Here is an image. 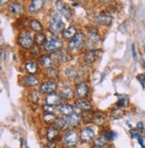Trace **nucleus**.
Wrapping results in <instances>:
<instances>
[{"label": "nucleus", "mask_w": 145, "mask_h": 148, "mask_svg": "<svg viewBox=\"0 0 145 148\" xmlns=\"http://www.w3.org/2000/svg\"><path fill=\"white\" fill-rule=\"evenodd\" d=\"M65 30V23L61 20V15L57 11H51L49 13L48 31L55 36H57Z\"/></svg>", "instance_id": "nucleus-1"}, {"label": "nucleus", "mask_w": 145, "mask_h": 148, "mask_svg": "<svg viewBox=\"0 0 145 148\" xmlns=\"http://www.w3.org/2000/svg\"><path fill=\"white\" fill-rule=\"evenodd\" d=\"M86 45V33L82 30H78L76 36L67 42L68 50L74 53L80 51Z\"/></svg>", "instance_id": "nucleus-2"}, {"label": "nucleus", "mask_w": 145, "mask_h": 148, "mask_svg": "<svg viewBox=\"0 0 145 148\" xmlns=\"http://www.w3.org/2000/svg\"><path fill=\"white\" fill-rule=\"evenodd\" d=\"M62 144L68 148L77 147V145L80 142L79 133L76 129H67L61 137Z\"/></svg>", "instance_id": "nucleus-3"}, {"label": "nucleus", "mask_w": 145, "mask_h": 148, "mask_svg": "<svg viewBox=\"0 0 145 148\" xmlns=\"http://www.w3.org/2000/svg\"><path fill=\"white\" fill-rule=\"evenodd\" d=\"M86 45H89V49L95 48L101 42V36L99 33L98 28L95 26H87L86 28Z\"/></svg>", "instance_id": "nucleus-4"}, {"label": "nucleus", "mask_w": 145, "mask_h": 148, "mask_svg": "<svg viewBox=\"0 0 145 148\" xmlns=\"http://www.w3.org/2000/svg\"><path fill=\"white\" fill-rule=\"evenodd\" d=\"M17 44L21 48L24 50H30L35 45L32 31L28 29L21 31L17 37Z\"/></svg>", "instance_id": "nucleus-5"}, {"label": "nucleus", "mask_w": 145, "mask_h": 148, "mask_svg": "<svg viewBox=\"0 0 145 148\" xmlns=\"http://www.w3.org/2000/svg\"><path fill=\"white\" fill-rule=\"evenodd\" d=\"M63 45L64 44L62 39H61L58 36H52V37L47 39L46 45L43 47H44V51L47 52L48 54H52V53L61 50L63 48Z\"/></svg>", "instance_id": "nucleus-6"}, {"label": "nucleus", "mask_w": 145, "mask_h": 148, "mask_svg": "<svg viewBox=\"0 0 145 148\" xmlns=\"http://www.w3.org/2000/svg\"><path fill=\"white\" fill-rule=\"evenodd\" d=\"M55 8L60 14L64 17L67 21H70L73 19V11L66 3L63 1H56L55 2Z\"/></svg>", "instance_id": "nucleus-7"}, {"label": "nucleus", "mask_w": 145, "mask_h": 148, "mask_svg": "<svg viewBox=\"0 0 145 148\" xmlns=\"http://www.w3.org/2000/svg\"><path fill=\"white\" fill-rule=\"evenodd\" d=\"M79 133V138L80 141L85 143V144H90L93 143L95 137V130L90 128V127H83L78 131Z\"/></svg>", "instance_id": "nucleus-8"}, {"label": "nucleus", "mask_w": 145, "mask_h": 148, "mask_svg": "<svg viewBox=\"0 0 145 148\" xmlns=\"http://www.w3.org/2000/svg\"><path fill=\"white\" fill-rule=\"evenodd\" d=\"M76 97L78 99H87L90 96V86L86 81L75 84Z\"/></svg>", "instance_id": "nucleus-9"}, {"label": "nucleus", "mask_w": 145, "mask_h": 148, "mask_svg": "<svg viewBox=\"0 0 145 148\" xmlns=\"http://www.w3.org/2000/svg\"><path fill=\"white\" fill-rule=\"evenodd\" d=\"M58 88H59V84L57 81L47 80L39 84L38 90L40 91V93H43V94H49V93L56 91Z\"/></svg>", "instance_id": "nucleus-10"}, {"label": "nucleus", "mask_w": 145, "mask_h": 148, "mask_svg": "<svg viewBox=\"0 0 145 148\" xmlns=\"http://www.w3.org/2000/svg\"><path fill=\"white\" fill-rule=\"evenodd\" d=\"M93 21L96 25L110 26L113 21V17L109 12H102L94 17Z\"/></svg>", "instance_id": "nucleus-11"}, {"label": "nucleus", "mask_w": 145, "mask_h": 148, "mask_svg": "<svg viewBox=\"0 0 145 148\" xmlns=\"http://www.w3.org/2000/svg\"><path fill=\"white\" fill-rule=\"evenodd\" d=\"M101 54V51L98 49H88L83 55V61L85 65L91 66L93 65L99 58Z\"/></svg>", "instance_id": "nucleus-12"}, {"label": "nucleus", "mask_w": 145, "mask_h": 148, "mask_svg": "<svg viewBox=\"0 0 145 148\" xmlns=\"http://www.w3.org/2000/svg\"><path fill=\"white\" fill-rule=\"evenodd\" d=\"M66 120V124H67V129H77L81 125L82 122V117H81V114L76 112L72 114H70V116L65 117Z\"/></svg>", "instance_id": "nucleus-13"}, {"label": "nucleus", "mask_w": 145, "mask_h": 148, "mask_svg": "<svg viewBox=\"0 0 145 148\" xmlns=\"http://www.w3.org/2000/svg\"><path fill=\"white\" fill-rule=\"evenodd\" d=\"M52 55L54 57L55 63L58 64H64L70 60V51L65 48H62L61 50L52 53Z\"/></svg>", "instance_id": "nucleus-14"}, {"label": "nucleus", "mask_w": 145, "mask_h": 148, "mask_svg": "<svg viewBox=\"0 0 145 148\" xmlns=\"http://www.w3.org/2000/svg\"><path fill=\"white\" fill-rule=\"evenodd\" d=\"M45 104L50 105L52 106H59L62 104V99L60 96L59 92H52L49 94H46L44 98Z\"/></svg>", "instance_id": "nucleus-15"}, {"label": "nucleus", "mask_w": 145, "mask_h": 148, "mask_svg": "<svg viewBox=\"0 0 145 148\" xmlns=\"http://www.w3.org/2000/svg\"><path fill=\"white\" fill-rule=\"evenodd\" d=\"M59 94L61 97L62 100H66V101H70L73 99L75 100L76 98L75 90L70 85H64L61 88H60Z\"/></svg>", "instance_id": "nucleus-16"}, {"label": "nucleus", "mask_w": 145, "mask_h": 148, "mask_svg": "<svg viewBox=\"0 0 145 148\" xmlns=\"http://www.w3.org/2000/svg\"><path fill=\"white\" fill-rule=\"evenodd\" d=\"M74 106L76 108L80 110L81 112H86V111H93L94 106L93 104L91 103L90 100L87 99H75L74 100Z\"/></svg>", "instance_id": "nucleus-17"}, {"label": "nucleus", "mask_w": 145, "mask_h": 148, "mask_svg": "<svg viewBox=\"0 0 145 148\" xmlns=\"http://www.w3.org/2000/svg\"><path fill=\"white\" fill-rule=\"evenodd\" d=\"M38 61L39 64L44 68L45 69H52V68H55V61L54 60V57H52V54H42L40 57L38 58Z\"/></svg>", "instance_id": "nucleus-18"}, {"label": "nucleus", "mask_w": 145, "mask_h": 148, "mask_svg": "<svg viewBox=\"0 0 145 148\" xmlns=\"http://www.w3.org/2000/svg\"><path fill=\"white\" fill-rule=\"evenodd\" d=\"M61 138V131L54 126H49L46 129V139L48 142H56Z\"/></svg>", "instance_id": "nucleus-19"}, {"label": "nucleus", "mask_w": 145, "mask_h": 148, "mask_svg": "<svg viewBox=\"0 0 145 148\" xmlns=\"http://www.w3.org/2000/svg\"><path fill=\"white\" fill-rule=\"evenodd\" d=\"M76 106L71 105V104H61V106H58L57 108V111L58 113L62 116V117H67V116H70V114H74L77 112L76 110Z\"/></svg>", "instance_id": "nucleus-20"}, {"label": "nucleus", "mask_w": 145, "mask_h": 148, "mask_svg": "<svg viewBox=\"0 0 145 148\" xmlns=\"http://www.w3.org/2000/svg\"><path fill=\"white\" fill-rule=\"evenodd\" d=\"M24 69L26 73L29 74L30 75H36L40 71V66H39V64L35 60H28L24 64Z\"/></svg>", "instance_id": "nucleus-21"}, {"label": "nucleus", "mask_w": 145, "mask_h": 148, "mask_svg": "<svg viewBox=\"0 0 145 148\" xmlns=\"http://www.w3.org/2000/svg\"><path fill=\"white\" fill-rule=\"evenodd\" d=\"M7 11L12 15H21L25 12V8L19 2H10L7 6Z\"/></svg>", "instance_id": "nucleus-22"}, {"label": "nucleus", "mask_w": 145, "mask_h": 148, "mask_svg": "<svg viewBox=\"0 0 145 148\" xmlns=\"http://www.w3.org/2000/svg\"><path fill=\"white\" fill-rule=\"evenodd\" d=\"M107 123V114L102 111H95L94 112V119L93 123L97 126L103 127Z\"/></svg>", "instance_id": "nucleus-23"}, {"label": "nucleus", "mask_w": 145, "mask_h": 148, "mask_svg": "<svg viewBox=\"0 0 145 148\" xmlns=\"http://www.w3.org/2000/svg\"><path fill=\"white\" fill-rule=\"evenodd\" d=\"M21 83L26 87H35L39 84L40 80H39L36 75H24L21 78Z\"/></svg>", "instance_id": "nucleus-24"}, {"label": "nucleus", "mask_w": 145, "mask_h": 148, "mask_svg": "<svg viewBox=\"0 0 145 148\" xmlns=\"http://www.w3.org/2000/svg\"><path fill=\"white\" fill-rule=\"evenodd\" d=\"M45 5V1L43 0H33V1H30V3L28 5V12L30 13H37L40 11L43 6Z\"/></svg>", "instance_id": "nucleus-25"}, {"label": "nucleus", "mask_w": 145, "mask_h": 148, "mask_svg": "<svg viewBox=\"0 0 145 148\" xmlns=\"http://www.w3.org/2000/svg\"><path fill=\"white\" fill-rule=\"evenodd\" d=\"M78 32V29L76 25H71L70 26L69 28L65 29V30L62 32L61 36H62V38L64 40H67V41H69V40H70L71 38H73L76 34Z\"/></svg>", "instance_id": "nucleus-26"}, {"label": "nucleus", "mask_w": 145, "mask_h": 148, "mask_svg": "<svg viewBox=\"0 0 145 148\" xmlns=\"http://www.w3.org/2000/svg\"><path fill=\"white\" fill-rule=\"evenodd\" d=\"M29 27H30V30H32L36 33L43 32V29H44L43 24L38 20H36V19H32L29 21Z\"/></svg>", "instance_id": "nucleus-27"}, {"label": "nucleus", "mask_w": 145, "mask_h": 148, "mask_svg": "<svg viewBox=\"0 0 145 148\" xmlns=\"http://www.w3.org/2000/svg\"><path fill=\"white\" fill-rule=\"evenodd\" d=\"M45 74L48 80H57L61 76V71L57 68H52L48 69H45Z\"/></svg>", "instance_id": "nucleus-28"}, {"label": "nucleus", "mask_w": 145, "mask_h": 148, "mask_svg": "<svg viewBox=\"0 0 145 148\" xmlns=\"http://www.w3.org/2000/svg\"><path fill=\"white\" fill-rule=\"evenodd\" d=\"M47 41V36L44 32H39V33H36L34 35V42L35 45H38V46H44L46 45Z\"/></svg>", "instance_id": "nucleus-29"}, {"label": "nucleus", "mask_w": 145, "mask_h": 148, "mask_svg": "<svg viewBox=\"0 0 145 148\" xmlns=\"http://www.w3.org/2000/svg\"><path fill=\"white\" fill-rule=\"evenodd\" d=\"M57 119V116L54 113H44L42 115V121L47 125L52 126Z\"/></svg>", "instance_id": "nucleus-30"}, {"label": "nucleus", "mask_w": 145, "mask_h": 148, "mask_svg": "<svg viewBox=\"0 0 145 148\" xmlns=\"http://www.w3.org/2000/svg\"><path fill=\"white\" fill-rule=\"evenodd\" d=\"M28 98H29V100L32 104H38L39 101H40V99H41V93H40V91H39V90H31L29 92Z\"/></svg>", "instance_id": "nucleus-31"}, {"label": "nucleus", "mask_w": 145, "mask_h": 148, "mask_svg": "<svg viewBox=\"0 0 145 148\" xmlns=\"http://www.w3.org/2000/svg\"><path fill=\"white\" fill-rule=\"evenodd\" d=\"M54 126L55 128H56L58 130L61 131V130H67V124H66V120H65V117H57V119L55 120V122L54 123Z\"/></svg>", "instance_id": "nucleus-32"}, {"label": "nucleus", "mask_w": 145, "mask_h": 148, "mask_svg": "<svg viewBox=\"0 0 145 148\" xmlns=\"http://www.w3.org/2000/svg\"><path fill=\"white\" fill-rule=\"evenodd\" d=\"M81 117H82V122L85 123H93L94 119V112L93 111H86V112H81Z\"/></svg>", "instance_id": "nucleus-33"}, {"label": "nucleus", "mask_w": 145, "mask_h": 148, "mask_svg": "<svg viewBox=\"0 0 145 148\" xmlns=\"http://www.w3.org/2000/svg\"><path fill=\"white\" fill-rule=\"evenodd\" d=\"M101 136L104 138V140L106 141V143H108V142H110V141H112L114 139L116 134L112 130H107L102 131V133L101 134Z\"/></svg>", "instance_id": "nucleus-34"}, {"label": "nucleus", "mask_w": 145, "mask_h": 148, "mask_svg": "<svg viewBox=\"0 0 145 148\" xmlns=\"http://www.w3.org/2000/svg\"><path fill=\"white\" fill-rule=\"evenodd\" d=\"M124 114H125L124 110L122 108L117 107V108H113L110 111V117H112L113 119H118L121 118L124 115Z\"/></svg>", "instance_id": "nucleus-35"}, {"label": "nucleus", "mask_w": 145, "mask_h": 148, "mask_svg": "<svg viewBox=\"0 0 145 148\" xmlns=\"http://www.w3.org/2000/svg\"><path fill=\"white\" fill-rule=\"evenodd\" d=\"M30 54L33 57H40L41 56V48L37 45H34V46L30 50Z\"/></svg>", "instance_id": "nucleus-36"}, {"label": "nucleus", "mask_w": 145, "mask_h": 148, "mask_svg": "<svg viewBox=\"0 0 145 148\" xmlns=\"http://www.w3.org/2000/svg\"><path fill=\"white\" fill-rule=\"evenodd\" d=\"M42 110L44 111V113H55L56 109H55V106L45 104L42 106Z\"/></svg>", "instance_id": "nucleus-37"}, {"label": "nucleus", "mask_w": 145, "mask_h": 148, "mask_svg": "<svg viewBox=\"0 0 145 148\" xmlns=\"http://www.w3.org/2000/svg\"><path fill=\"white\" fill-rule=\"evenodd\" d=\"M126 105H127V99L124 97L120 98L117 100V106L119 107V108H123V107L126 106Z\"/></svg>", "instance_id": "nucleus-38"}, {"label": "nucleus", "mask_w": 145, "mask_h": 148, "mask_svg": "<svg viewBox=\"0 0 145 148\" xmlns=\"http://www.w3.org/2000/svg\"><path fill=\"white\" fill-rule=\"evenodd\" d=\"M137 80H139V82L141 83L142 86L144 88L145 87V75H137Z\"/></svg>", "instance_id": "nucleus-39"}, {"label": "nucleus", "mask_w": 145, "mask_h": 148, "mask_svg": "<svg viewBox=\"0 0 145 148\" xmlns=\"http://www.w3.org/2000/svg\"><path fill=\"white\" fill-rule=\"evenodd\" d=\"M57 143L56 142H48L44 145V148H56Z\"/></svg>", "instance_id": "nucleus-40"}, {"label": "nucleus", "mask_w": 145, "mask_h": 148, "mask_svg": "<svg viewBox=\"0 0 145 148\" xmlns=\"http://www.w3.org/2000/svg\"><path fill=\"white\" fill-rule=\"evenodd\" d=\"M136 129H137V131H139V132L143 131V130H144L143 123H142V122H139V123H137V125H136Z\"/></svg>", "instance_id": "nucleus-41"}, {"label": "nucleus", "mask_w": 145, "mask_h": 148, "mask_svg": "<svg viewBox=\"0 0 145 148\" xmlns=\"http://www.w3.org/2000/svg\"><path fill=\"white\" fill-rule=\"evenodd\" d=\"M132 53H133V58L135 60H137V53H136V51H135V45L133 44L132 45Z\"/></svg>", "instance_id": "nucleus-42"}, {"label": "nucleus", "mask_w": 145, "mask_h": 148, "mask_svg": "<svg viewBox=\"0 0 145 148\" xmlns=\"http://www.w3.org/2000/svg\"><path fill=\"white\" fill-rule=\"evenodd\" d=\"M136 138L138 139V142H139L140 145L142 146V148H145V145H144V142H143V138H142V137L141 135H139Z\"/></svg>", "instance_id": "nucleus-43"}, {"label": "nucleus", "mask_w": 145, "mask_h": 148, "mask_svg": "<svg viewBox=\"0 0 145 148\" xmlns=\"http://www.w3.org/2000/svg\"><path fill=\"white\" fill-rule=\"evenodd\" d=\"M92 148H110L109 145H93Z\"/></svg>", "instance_id": "nucleus-44"}, {"label": "nucleus", "mask_w": 145, "mask_h": 148, "mask_svg": "<svg viewBox=\"0 0 145 148\" xmlns=\"http://www.w3.org/2000/svg\"><path fill=\"white\" fill-rule=\"evenodd\" d=\"M21 148H30L29 147V145H28V144H27V142L26 141H23V139H21Z\"/></svg>", "instance_id": "nucleus-45"}, {"label": "nucleus", "mask_w": 145, "mask_h": 148, "mask_svg": "<svg viewBox=\"0 0 145 148\" xmlns=\"http://www.w3.org/2000/svg\"><path fill=\"white\" fill-rule=\"evenodd\" d=\"M5 44V39H4V36L0 35V47H2Z\"/></svg>", "instance_id": "nucleus-46"}, {"label": "nucleus", "mask_w": 145, "mask_h": 148, "mask_svg": "<svg viewBox=\"0 0 145 148\" xmlns=\"http://www.w3.org/2000/svg\"><path fill=\"white\" fill-rule=\"evenodd\" d=\"M6 51H0V56H1V59L2 60H5L6 59Z\"/></svg>", "instance_id": "nucleus-47"}, {"label": "nucleus", "mask_w": 145, "mask_h": 148, "mask_svg": "<svg viewBox=\"0 0 145 148\" xmlns=\"http://www.w3.org/2000/svg\"><path fill=\"white\" fill-rule=\"evenodd\" d=\"M10 2L9 1H0V5H6V4H9Z\"/></svg>", "instance_id": "nucleus-48"}, {"label": "nucleus", "mask_w": 145, "mask_h": 148, "mask_svg": "<svg viewBox=\"0 0 145 148\" xmlns=\"http://www.w3.org/2000/svg\"><path fill=\"white\" fill-rule=\"evenodd\" d=\"M74 148H77V147H74Z\"/></svg>", "instance_id": "nucleus-49"}]
</instances>
